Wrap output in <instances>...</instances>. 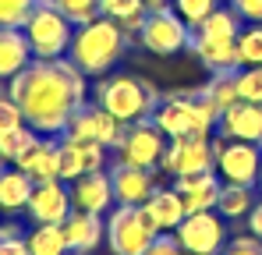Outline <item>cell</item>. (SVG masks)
<instances>
[{"instance_id": "obj_20", "label": "cell", "mask_w": 262, "mask_h": 255, "mask_svg": "<svg viewBox=\"0 0 262 255\" xmlns=\"http://www.w3.org/2000/svg\"><path fill=\"white\" fill-rule=\"evenodd\" d=\"M177 195L184 199V209L188 213H206L216 209L220 192H223V181H220L216 170H206V174H184V177H174Z\"/></svg>"}, {"instance_id": "obj_42", "label": "cell", "mask_w": 262, "mask_h": 255, "mask_svg": "<svg viewBox=\"0 0 262 255\" xmlns=\"http://www.w3.org/2000/svg\"><path fill=\"white\" fill-rule=\"evenodd\" d=\"M142 7L152 14V11H163V7H170V0H142Z\"/></svg>"}, {"instance_id": "obj_11", "label": "cell", "mask_w": 262, "mask_h": 255, "mask_svg": "<svg viewBox=\"0 0 262 255\" xmlns=\"http://www.w3.org/2000/svg\"><path fill=\"white\" fill-rule=\"evenodd\" d=\"M174 238L181 241V248L188 255H223L230 234H227V220L216 209L206 213H188L184 223L174 230Z\"/></svg>"}, {"instance_id": "obj_39", "label": "cell", "mask_w": 262, "mask_h": 255, "mask_svg": "<svg viewBox=\"0 0 262 255\" xmlns=\"http://www.w3.org/2000/svg\"><path fill=\"white\" fill-rule=\"evenodd\" d=\"M245 223H248V234H255L262 241V199H255V206H252V213L245 216Z\"/></svg>"}, {"instance_id": "obj_36", "label": "cell", "mask_w": 262, "mask_h": 255, "mask_svg": "<svg viewBox=\"0 0 262 255\" xmlns=\"http://www.w3.org/2000/svg\"><path fill=\"white\" fill-rule=\"evenodd\" d=\"M223 255H262V241L255 234H237V238L227 241Z\"/></svg>"}, {"instance_id": "obj_24", "label": "cell", "mask_w": 262, "mask_h": 255, "mask_svg": "<svg viewBox=\"0 0 262 255\" xmlns=\"http://www.w3.org/2000/svg\"><path fill=\"white\" fill-rule=\"evenodd\" d=\"M32 188L36 181L18 167H7L0 170V213H21L32 199Z\"/></svg>"}, {"instance_id": "obj_8", "label": "cell", "mask_w": 262, "mask_h": 255, "mask_svg": "<svg viewBox=\"0 0 262 255\" xmlns=\"http://www.w3.org/2000/svg\"><path fill=\"white\" fill-rule=\"evenodd\" d=\"M114 153H117L121 163L145 167V170H160V160H163V153H167V135L156 128L152 117L135 121V124H124L121 142H117Z\"/></svg>"}, {"instance_id": "obj_19", "label": "cell", "mask_w": 262, "mask_h": 255, "mask_svg": "<svg viewBox=\"0 0 262 255\" xmlns=\"http://www.w3.org/2000/svg\"><path fill=\"white\" fill-rule=\"evenodd\" d=\"M71 206L82 213H96V216H106L114 209V184H110V174L106 170H96L85 174L78 181H71Z\"/></svg>"}, {"instance_id": "obj_35", "label": "cell", "mask_w": 262, "mask_h": 255, "mask_svg": "<svg viewBox=\"0 0 262 255\" xmlns=\"http://www.w3.org/2000/svg\"><path fill=\"white\" fill-rule=\"evenodd\" d=\"M18 128H25V114H21V107H18L11 96H0V135L18 131Z\"/></svg>"}, {"instance_id": "obj_34", "label": "cell", "mask_w": 262, "mask_h": 255, "mask_svg": "<svg viewBox=\"0 0 262 255\" xmlns=\"http://www.w3.org/2000/svg\"><path fill=\"white\" fill-rule=\"evenodd\" d=\"M170 7H174L177 14H181V18H184V22L195 29L199 22H206V18L216 11L220 0H170Z\"/></svg>"}, {"instance_id": "obj_30", "label": "cell", "mask_w": 262, "mask_h": 255, "mask_svg": "<svg viewBox=\"0 0 262 255\" xmlns=\"http://www.w3.org/2000/svg\"><path fill=\"white\" fill-rule=\"evenodd\" d=\"M36 138H39V135H36L29 124L18 128V131H7V135H0V156H4L7 163H18V156H21Z\"/></svg>"}, {"instance_id": "obj_29", "label": "cell", "mask_w": 262, "mask_h": 255, "mask_svg": "<svg viewBox=\"0 0 262 255\" xmlns=\"http://www.w3.org/2000/svg\"><path fill=\"white\" fill-rule=\"evenodd\" d=\"M262 64V22H245L237 32V68Z\"/></svg>"}, {"instance_id": "obj_41", "label": "cell", "mask_w": 262, "mask_h": 255, "mask_svg": "<svg viewBox=\"0 0 262 255\" xmlns=\"http://www.w3.org/2000/svg\"><path fill=\"white\" fill-rule=\"evenodd\" d=\"M11 238H25V234H21V227H18V223H11V220H7V223H0V241H11Z\"/></svg>"}, {"instance_id": "obj_26", "label": "cell", "mask_w": 262, "mask_h": 255, "mask_svg": "<svg viewBox=\"0 0 262 255\" xmlns=\"http://www.w3.org/2000/svg\"><path fill=\"white\" fill-rule=\"evenodd\" d=\"M25 245H29L32 255H71L60 223H36V227L25 234Z\"/></svg>"}, {"instance_id": "obj_3", "label": "cell", "mask_w": 262, "mask_h": 255, "mask_svg": "<svg viewBox=\"0 0 262 255\" xmlns=\"http://www.w3.org/2000/svg\"><path fill=\"white\" fill-rule=\"evenodd\" d=\"M241 18L237 11L227 4H220L216 11L199 22L191 29V39H188V50L191 57H199V64L209 68V75L216 71H237V32H241Z\"/></svg>"}, {"instance_id": "obj_9", "label": "cell", "mask_w": 262, "mask_h": 255, "mask_svg": "<svg viewBox=\"0 0 262 255\" xmlns=\"http://www.w3.org/2000/svg\"><path fill=\"white\" fill-rule=\"evenodd\" d=\"M188 39H191V25L177 14L174 7L145 14V22L138 29V42L149 53H156V57H174L181 50H188Z\"/></svg>"}, {"instance_id": "obj_2", "label": "cell", "mask_w": 262, "mask_h": 255, "mask_svg": "<svg viewBox=\"0 0 262 255\" xmlns=\"http://www.w3.org/2000/svg\"><path fill=\"white\" fill-rule=\"evenodd\" d=\"M128 32L110 22V18H92L85 25L75 29V39H71V50H68V60L85 75V78H103L117 68V60L124 57L128 50Z\"/></svg>"}, {"instance_id": "obj_21", "label": "cell", "mask_w": 262, "mask_h": 255, "mask_svg": "<svg viewBox=\"0 0 262 255\" xmlns=\"http://www.w3.org/2000/svg\"><path fill=\"white\" fill-rule=\"evenodd\" d=\"M11 167L25 170L36 184H43V181H57V177H60V142L39 135V138L18 156V163H11Z\"/></svg>"}, {"instance_id": "obj_33", "label": "cell", "mask_w": 262, "mask_h": 255, "mask_svg": "<svg viewBox=\"0 0 262 255\" xmlns=\"http://www.w3.org/2000/svg\"><path fill=\"white\" fill-rule=\"evenodd\" d=\"M57 7H60V14L78 29V25H85L92 18H99V0H53Z\"/></svg>"}, {"instance_id": "obj_18", "label": "cell", "mask_w": 262, "mask_h": 255, "mask_svg": "<svg viewBox=\"0 0 262 255\" xmlns=\"http://www.w3.org/2000/svg\"><path fill=\"white\" fill-rule=\"evenodd\" d=\"M216 131H220V138L262 145V103H245V99H237L230 110L220 114Z\"/></svg>"}, {"instance_id": "obj_38", "label": "cell", "mask_w": 262, "mask_h": 255, "mask_svg": "<svg viewBox=\"0 0 262 255\" xmlns=\"http://www.w3.org/2000/svg\"><path fill=\"white\" fill-rule=\"evenodd\" d=\"M241 22H262V0H230Z\"/></svg>"}, {"instance_id": "obj_37", "label": "cell", "mask_w": 262, "mask_h": 255, "mask_svg": "<svg viewBox=\"0 0 262 255\" xmlns=\"http://www.w3.org/2000/svg\"><path fill=\"white\" fill-rule=\"evenodd\" d=\"M145 255H188V252L181 248V241H177L174 234H156L152 245L145 248Z\"/></svg>"}, {"instance_id": "obj_28", "label": "cell", "mask_w": 262, "mask_h": 255, "mask_svg": "<svg viewBox=\"0 0 262 255\" xmlns=\"http://www.w3.org/2000/svg\"><path fill=\"white\" fill-rule=\"evenodd\" d=\"M252 206H255L252 188H245V184H223L216 213L223 216V220H245V216L252 213Z\"/></svg>"}, {"instance_id": "obj_17", "label": "cell", "mask_w": 262, "mask_h": 255, "mask_svg": "<svg viewBox=\"0 0 262 255\" xmlns=\"http://www.w3.org/2000/svg\"><path fill=\"white\" fill-rule=\"evenodd\" d=\"M60 227H64L71 255H96V248L106 241V216H96V213L71 209V216Z\"/></svg>"}, {"instance_id": "obj_15", "label": "cell", "mask_w": 262, "mask_h": 255, "mask_svg": "<svg viewBox=\"0 0 262 255\" xmlns=\"http://www.w3.org/2000/svg\"><path fill=\"white\" fill-rule=\"evenodd\" d=\"M71 184L68 181H43V184H36L32 188V199H29V220L32 223H64L68 216H71Z\"/></svg>"}, {"instance_id": "obj_13", "label": "cell", "mask_w": 262, "mask_h": 255, "mask_svg": "<svg viewBox=\"0 0 262 255\" xmlns=\"http://www.w3.org/2000/svg\"><path fill=\"white\" fill-rule=\"evenodd\" d=\"M121 131H124V124H121L114 114H106L96 99H92V103L85 99V103L78 107V114L71 117V124H68L64 135L82 138V142H96V145H103V149H117Z\"/></svg>"}, {"instance_id": "obj_4", "label": "cell", "mask_w": 262, "mask_h": 255, "mask_svg": "<svg viewBox=\"0 0 262 255\" xmlns=\"http://www.w3.org/2000/svg\"><path fill=\"white\" fill-rule=\"evenodd\" d=\"M96 103L114 114L121 124H135L156 114V107L163 103L160 89L138 75H110L96 85Z\"/></svg>"}, {"instance_id": "obj_40", "label": "cell", "mask_w": 262, "mask_h": 255, "mask_svg": "<svg viewBox=\"0 0 262 255\" xmlns=\"http://www.w3.org/2000/svg\"><path fill=\"white\" fill-rule=\"evenodd\" d=\"M0 255H32L25 238H11V241H0Z\"/></svg>"}, {"instance_id": "obj_14", "label": "cell", "mask_w": 262, "mask_h": 255, "mask_svg": "<svg viewBox=\"0 0 262 255\" xmlns=\"http://www.w3.org/2000/svg\"><path fill=\"white\" fill-rule=\"evenodd\" d=\"M60 181H78L85 174H96V170H106V153L103 145L96 142H82V138H71V135H60Z\"/></svg>"}, {"instance_id": "obj_22", "label": "cell", "mask_w": 262, "mask_h": 255, "mask_svg": "<svg viewBox=\"0 0 262 255\" xmlns=\"http://www.w3.org/2000/svg\"><path fill=\"white\" fill-rule=\"evenodd\" d=\"M145 216H149V223L160 230V234H174L177 227L184 223V216H188V209H184V199L177 195V188H156L149 199H145Z\"/></svg>"}, {"instance_id": "obj_27", "label": "cell", "mask_w": 262, "mask_h": 255, "mask_svg": "<svg viewBox=\"0 0 262 255\" xmlns=\"http://www.w3.org/2000/svg\"><path fill=\"white\" fill-rule=\"evenodd\" d=\"M202 92V99L216 110V114H223V110H230L241 96H237V82H234V71H216V75H209V82L199 89Z\"/></svg>"}, {"instance_id": "obj_43", "label": "cell", "mask_w": 262, "mask_h": 255, "mask_svg": "<svg viewBox=\"0 0 262 255\" xmlns=\"http://www.w3.org/2000/svg\"><path fill=\"white\" fill-rule=\"evenodd\" d=\"M259 188H262V174H259Z\"/></svg>"}, {"instance_id": "obj_23", "label": "cell", "mask_w": 262, "mask_h": 255, "mask_svg": "<svg viewBox=\"0 0 262 255\" xmlns=\"http://www.w3.org/2000/svg\"><path fill=\"white\" fill-rule=\"evenodd\" d=\"M32 46L21 29H0V82H11L18 71L32 64Z\"/></svg>"}, {"instance_id": "obj_25", "label": "cell", "mask_w": 262, "mask_h": 255, "mask_svg": "<svg viewBox=\"0 0 262 255\" xmlns=\"http://www.w3.org/2000/svg\"><path fill=\"white\" fill-rule=\"evenodd\" d=\"M99 14L117 22L128 36H138V29H142L149 11L142 7V0H99Z\"/></svg>"}, {"instance_id": "obj_6", "label": "cell", "mask_w": 262, "mask_h": 255, "mask_svg": "<svg viewBox=\"0 0 262 255\" xmlns=\"http://www.w3.org/2000/svg\"><path fill=\"white\" fill-rule=\"evenodd\" d=\"M21 32H25V39L32 46L36 60H60V57H68L71 39H75V25L60 14V7L53 0H39L36 4V11L21 25Z\"/></svg>"}, {"instance_id": "obj_7", "label": "cell", "mask_w": 262, "mask_h": 255, "mask_svg": "<svg viewBox=\"0 0 262 255\" xmlns=\"http://www.w3.org/2000/svg\"><path fill=\"white\" fill-rule=\"evenodd\" d=\"M156 234L142 206H114L106 213V245L114 255H145Z\"/></svg>"}, {"instance_id": "obj_10", "label": "cell", "mask_w": 262, "mask_h": 255, "mask_svg": "<svg viewBox=\"0 0 262 255\" xmlns=\"http://www.w3.org/2000/svg\"><path fill=\"white\" fill-rule=\"evenodd\" d=\"M160 170L170 174V177L216 170V138H213V135L167 138V153H163V160H160Z\"/></svg>"}, {"instance_id": "obj_1", "label": "cell", "mask_w": 262, "mask_h": 255, "mask_svg": "<svg viewBox=\"0 0 262 255\" xmlns=\"http://www.w3.org/2000/svg\"><path fill=\"white\" fill-rule=\"evenodd\" d=\"M7 96L21 107L25 124L43 138H60L78 107L89 99L85 75L68 60H32L7 82Z\"/></svg>"}, {"instance_id": "obj_5", "label": "cell", "mask_w": 262, "mask_h": 255, "mask_svg": "<svg viewBox=\"0 0 262 255\" xmlns=\"http://www.w3.org/2000/svg\"><path fill=\"white\" fill-rule=\"evenodd\" d=\"M152 121L167 138H191V135H213L220 114L202 99V92H181V96H167L156 107Z\"/></svg>"}, {"instance_id": "obj_32", "label": "cell", "mask_w": 262, "mask_h": 255, "mask_svg": "<svg viewBox=\"0 0 262 255\" xmlns=\"http://www.w3.org/2000/svg\"><path fill=\"white\" fill-rule=\"evenodd\" d=\"M234 82H237V96L245 103H262V64L259 68H237Z\"/></svg>"}, {"instance_id": "obj_31", "label": "cell", "mask_w": 262, "mask_h": 255, "mask_svg": "<svg viewBox=\"0 0 262 255\" xmlns=\"http://www.w3.org/2000/svg\"><path fill=\"white\" fill-rule=\"evenodd\" d=\"M39 0H0V29H21Z\"/></svg>"}, {"instance_id": "obj_12", "label": "cell", "mask_w": 262, "mask_h": 255, "mask_svg": "<svg viewBox=\"0 0 262 255\" xmlns=\"http://www.w3.org/2000/svg\"><path fill=\"white\" fill-rule=\"evenodd\" d=\"M216 174H220L223 184L255 188L259 184V174H262V145L220 138L216 142Z\"/></svg>"}, {"instance_id": "obj_16", "label": "cell", "mask_w": 262, "mask_h": 255, "mask_svg": "<svg viewBox=\"0 0 262 255\" xmlns=\"http://www.w3.org/2000/svg\"><path fill=\"white\" fill-rule=\"evenodd\" d=\"M106 174H110L114 202L117 206H145V199L156 192V177H152V170H145V167H131V163L114 160L106 167Z\"/></svg>"}]
</instances>
